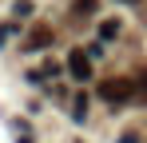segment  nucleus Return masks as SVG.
Instances as JSON below:
<instances>
[{
  "instance_id": "f257e3e1",
  "label": "nucleus",
  "mask_w": 147,
  "mask_h": 143,
  "mask_svg": "<svg viewBox=\"0 0 147 143\" xmlns=\"http://www.w3.org/2000/svg\"><path fill=\"white\" fill-rule=\"evenodd\" d=\"M135 95V80H103L99 84V99L103 103H127Z\"/></svg>"
},
{
  "instance_id": "39448f33",
  "label": "nucleus",
  "mask_w": 147,
  "mask_h": 143,
  "mask_svg": "<svg viewBox=\"0 0 147 143\" xmlns=\"http://www.w3.org/2000/svg\"><path fill=\"white\" fill-rule=\"evenodd\" d=\"M115 32H119V24H115V20H103V24H99V36H103V40H111Z\"/></svg>"
},
{
  "instance_id": "6e6552de",
  "label": "nucleus",
  "mask_w": 147,
  "mask_h": 143,
  "mask_svg": "<svg viewBox=\"0 0 147 143\" xmlns=\"http://www.w3.org/2000/svg\"><path fill=\"white\" fill-rule=\"evenodd\" d=\"M119 143H139V139H135V131H127V135H119Z\"/></svg>"
},
{
  "instance_id": "0eeeda50",
  "label": "nucleus",
  "mask_w": 147,
  "mask_h": 143,
  "mask_svg": "<svg viewBox=\"0 0 147 143\" xmlns=\"http://www.w3.org/2000/svg\"><path fill=\"white\" fill-rule=\"evenodd\" d=\"M76 12H96V0H76Z\"/></svg>"
},
{
  "instance_id": "7ed1b4c3",
  "label": "nucleus",
  "mask_w": 147,
  "mask_h": 143,
  "mask_svg": "<svg viewBox=\"0 0 147 143\" xmlns=\"http://www.w3.org/2000/svg\"><path fill=\"white\" fill-rule=\"evenodd\" d=\"M52 44V28H32V36H28V48L36 52V48H48Z\"/></svg>"
},
{
  "instance_id": "f8f14e48",
  "label": "nucleus",
  "mask_w": 147,
  "mask_h": 143,
  "mask_svg": "<svg viewBox=\"0 0 147 143\" xmlns=\"http://www.w3.org/2000/svg\"><path fill=\"white\" fill-rule=\"evenodd\" d=\"M131 4H135V0H131Z\"/></svg>"
},
{
  "instance_id": "1a4fd4ad",
  "label": "nucleus",
  "mask_w": 147,
  "mask_h": 143,
  "mask_svg": "<svg viewBox=\"0 0 147 143\" xmlns=\"http://www.w3.org/2000/svg\"><path fill=\"white\" fill-rule=\"evenodd\" d=\"M8 36H12V28H0V44H4V40H8Z\"/></svg>"
},
{
  "instance_id": "20e7f679",
  "label": "nucleus",
  "mask_w": 147,
  "mask_h": 143,
  "mask_svg": "<svg viewBox=\"0 0 147 143\" xmlns=\"http://www.w3.org/2000/svg\"><path fill=\"white\" fill-rule=\"evenodd\" d=\"M72 115L76 119H88V95H76L72 99Z\"/></svg>"
},
{
  "instance_id": "9b49d317",
  "label": "nucleus",
  "mask_w": 147,
  "mask_h": 143,
  "mask_svg": "<svg viewBox=\"0 0 147 143\" xmlns=\"http://www.w3.org/2000/svg\"><path fill=\"white\" fill-rule=\"evenodd\" d=\"M20 143H32V139H20Z\"/></svg>"
},
{
  "instance_id": "9d476101",
  "label": "nucleus",
  "mask_w": 147,
  "mask_h": 143,
  "mask_svg": "<svg viewBox=\"0 0 147 143\" xmlns=\"http://www.w3.org/2000/svg\"><path fill=\"white\" fill-rule=\"evenodd\" d=\"M139 92H143V95H147V76H139Z\"/></svg>"
},
{
  "instance_id": "423d86ee",
  "label": "nucleus",
  "mask_w": 147,
  "mask_h": 143,
  "mask_svg": "<svg viewBox=\"0 0 147 143\" xmlns=\"http://www.w3.org/2000/svg\"><path fill=\"white\" fill-rule=\"evenodd\" d=\"M12 12H16V16H28V12H32V0H16Z\"/></svg>"
},
{
  "instance_id": "f03ea898",
  "label": "nucleus",
  "mask_w": 147,
  "mask_h": 143,
  "mask_svg": "<svg viewBox=\"0 0 147 143\" xmlns=\"http://www.w3.org/2000/svg\"><path fill=\"white\" fill-rule=\"evenodd\" d=\"M68 72H72L76 80H92V56L84 48H72L68 52Z\"/></svg>"
}]
</instances>
